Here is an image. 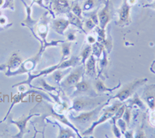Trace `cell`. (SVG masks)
I'll list each match as a JSON object with an SVG mask.
<instances>
[{
	"label": "cell",
	"instance_id": "44",
	"mask_svg": "<svg viewBox=\"0 0 155 138\" xmlns=\"http://www.w3.org/2000/svg\"><path fill=\"white\" fill-rule=\"evenodd\" d=\"M127 2H129V4L131 5H135L137 2V0H127Z\"/></svg>",
	"mask_w": 155,
	"mask_h": 138
},
{
	"label": "cell",
	"instance_id": "27",
	"mask_svg": "<svg viewBox=\"0 0 155 138\" xmlns=\"http://www.w3.org/2000/svg\"><path fill=\"white\" fill-rule=\"evenodd\" d=\"M92 51V48L91 46H87L86 48H85V49L83 50L81 53V64H85V61H87V59L89 58V56L91 55V53Z\"/></svg>",
	"mask_w": 155,
	"mask_h": 138
},
{
	"label": "cell",
	"instance_id": "3",
	"mask_svg": "<svg viewBox=\"0 0 155 138\" xmlns=\"http://www.w3.org/2000/svg\"><path fill=\"white\" fill-rule=\"evenodd\" d=\"M80 61V59L78 57H73L70 58L68 60L64 61H61L59 64H56L54 66H51V67H48V68L44 69V70H42L41 71H40L37 74H31V73H28V78H27V81H22V82H19V83L16 84V85H14L12 87H16L18 86V85H28L30 86H32L31 85V81L34 79V78H39V77H41L42 75H46V74H49L51 73H52L53 71H56L58 69H66L68 67H74L76 64L78 63V61Z\"/></svg>",
	"mask_w": 155,
	"mask_h": 138
},
{
	"label": "cell",
	"instance_id": "13",
	"mask_svg": "<svg viewBox=\"0 0 155 138\" xmlns=\"http://www.w3.org/2000/svg\"><path fill=\"white\" fill-rule=\"evenodd\" d=\"M98 19H99V23L100 25V28L102 30H105L109 22L110 21V13H109V0H107L106 2L104 8L100 10L98 13Z\"/></svg>",
	"mask_w": 155,
	"mask_h": 138
},
{
	"label": "cell",
	"instance_id": "9",
	"mask_svg": "<svg viewBox=\"0 0 155 138\" xmlns=\"http://www.w3.org/2000/svg\"><path fill=\"white\" fill-rule=\"evenodd\" d=\"M132 5H130L127 0H124L119 11V26H128L130 23V9Z\"/></svg>",
	"mask_w": 155,
	"mask_h": 138
},
{
	"label": "cell",
	"instance_id": "12",
	"mask_svg": "<svg viewBox=\"0 0 155 138\" xmlns=\"http://www.w3.org/2000/svg\"><path fill=\"white\" fill-rule=\"evenodd\" d=\"M45 16H46V14L44 15V19L42 18L41 23L37 27V31L38 35L40 36L41 38H42V41H44V43L47 46H49V45H57V44H58V43H63L64 41H54V42H51V44H48V43L46 42V37L48 34V20H46L47 18Z\"/></svg>",
	"mask_w": 155,
	"mask_h": 138
},
{
	"label": "cell",
	"instance_id": "46",
	"mask_svg": "<svg viewBox=\"0 0 155 138\" xmlns=\"http://www.w3.org/2000/svg\"><path fill=\"white\" fill-rule=\"evenodd\" d=\"M4 2H5V0H0V7H2L4 5Z\"/></svg>",
	"mask_w": 155,
	"mask_h": 138
},
{
	"label": "cell",
	"instance_id": "1",
	"mask_svg": "<svg viewBox=\"0 0 155 138\" xmlns=\"http://www.w3.org/2000/svg\"><path fill=\"white\" fill-rule=\"evenodd\" d=\"M109 99H107L106 102L97 106L96 108L90 110V111L81 112V113L78 116H74L73 114H71V113H69L68 119L74 126L78 128V130H85L98 120L101 111L109 103Z\"/></svg>",
	"mask_w": 155,
	"mask_h": 138
},
{
	"label": "cell",
	"instance_id": "33",
	"mask_svg": "<svg viewBox=\"0 0 155 138\" xmlns=\"http://www.w3.org/2000/svg\"><path fill=\"white\" fill-rule=\"evenodd\" d=\"M71 11H72V13L74 14L75 16H78L79 18L81 19V14H82V9L80 7V5L78 4H75V5L71 8Z\"/></svg>",
	"mask_w": 155,
	"mask_h": 138
},
{
	"label": "cell",
	"instance_id": "22",
	"mask_svg": "<svg viewBox=\"0 0 155 138\" xmlns=\"http://www.w3.org/2000/svg\"><path fill=\"white\" fill-rule=\"evenodd\" d=\"M59 126V135L58 137L64 138V137H76V134L74 133V130H71L70 128H63L58 123Z\"/></svg>",
	"mask_w": 155,
	"mask_h": 138
},
{
	"label": "cell",
	"instance_id": "4",
	"mask_svg": "<svg viewBox=\"0 0 155 138\" xmlns=\"http://www.w3.org/2000/svg\"><path fill=\"white\" fill-rule=\"evenodd\" d=\"M47 47H48L47 45H44H44H41V49L39 50V51L37 52V54L35 56H34L33 58H30V59H27L24 62H23L21 65L19 66L16 71H12V72L7 71V72L5 73V75L6 76H14V75L25 74V73H30V71H32L35 68L36 65L39 62L40 59H41L44 50H45Z\"/></svg>",
	"mask_w": 155,
	"mask_h": 138
},
{
	"label": "cell",
	"instance_id": "30",
	"mask_svg": "<svg viewBox=\"0 0 155 138\" xmlns=\"http://www.w3.org/2000/svg\"><path fill=\"white\" fill-rule=\"evenodd\" d=\"M125 109H126V106L123 104L120 107H119L118 110H116V113H115V115L113 116L112 118L114 119L116 121L117 120H119V119L122 118V117H123V115H124V111H125Z\"/></svg>",
	"mask_w": 155,
	"mask_h": 138
},
{
	"label": "cell",
	"instance_id": "16",
	"mask_svg": "<svg viewBox=\"0 0 155 138\" xmlns=\"http://www.w3.org/2000/svg\"><path fill=\"white\" fill-rule=\"evenodd\" d=\"M31 93H41V92H38V91H35V90H29V91H25V92L23 91V92H20L19 94L14 96V97L12 98V104H11L10 108H9V111H8L7 114H6V116L5 117V118H4V120H2V122L7 119L8 115H9V113H10L11 110H12V109L13 108V106H14L15 105L23 101V99H25V98L27 97L28 95H30V94Z\"/></svg>",
	"mask_w": 155,
	"mask_h": 138
},
{
	"label": "cell",
	"instance_id": "35",
	"mask_svg": "<svg viewBox=\"0 0 155 138\" xmlns=\"http://www.w3.org/2000/svg\"><path fill=\"white\" fill-rule=\"evenodd\" d=\"M116 121L114 119L112 118V123H113V133H114V135L116 136V137H121L122 136V133L121 131H120V128L116 125Z\"/></svg>",
	"mask_w": 155,
	"mask_h": 138
},
{
	"label": "cell",
	"instance_id": "37",
	"mask_svg": "<svg viewBox=\"0 0 155 138\" xmlns=\"http://www.w3.org/2000/svg\"><path fill=\"white\" fill-rule=\"evenodd\" d=\"M85 26L88 30H92V29H94L95 27H96V24H95V23H94L91 19H89V20H86Z\"/></svg>",
	"mask_w": 155,
	"mask_h": 138
},
{
	"label": "cell",
	"instance_id": "24",
	"mask_svg": "<svg viewBox=\"0 0 155 138\" xmlns=\"http://www.w3.org/2000/svg\"><path fill=\"white\" fill-rule=\"evenodd\" d=\"M71 46V42H70V41H64L63 44H61V61H64L65 60V58L70 56Z\"/></svg>",
	"mask_w": 155,
	"mask_h": 138
},
{
	"label": "cell",
	"instance_id": "8",
	"mask_svg": "<svg viewBox=\"0 0 155 138\" xmlns=\"http://www.w3.org/2000/svg\"><path fill=\"white\" fill-rule=\"evenodd\" d=\"M74 90L73 96H99V94L97 93L96 91L94 89V86L92 87L88 80L83 78L81 81H79L74 86Z\"/></svg>",
	"mask_w": 155,
	"mask_h": 138
},
{
	"label": "cell",
	"instance_id": "7",
	"mask_svg": "<svg viewBox=\"0 0 155 138\" xmlns=\"http://www.w3.org/2000/svg\"><path fill=\"white\" fill-rule=\"evenodd\" d=\"M122 105H123L122 102H116V103L113 105H112L110 107H108L106 110H104V112H103L102 115L99 118H98V120H97L95 122H94L91 125V126H90L89 128L85 130V132H83L82 136H88V135L92 134L95 128L98 125H99V124L103 123L107 121L109 119H112V117H113V116L115 115V113H116V110H118L119 107H120Z\"/></svg>",
	"mask_w": 155,
	"mask_h": 138
},
{
	"label": "cell",
	"instance_id": "29",
	"mask_svg": "<svg viewBox=\"0 0 155 138\" xmlns=\"http://www.w3.org/2000/svg\"><path fill=\"white\" fill-rule=\"evenodd\" d=\"M131 119V107L128 106L127 107L126 106L125 111L124 113V115H123V120L126 122V123L127 124V126L130 125V122Z\"/></svg>",
	"mask_w": 155,
	"mask_h": 138
},
{
	"label": "cell",
	"instance_id": "21",
	"mask_svg": "<svg viewBox=\"0 0 155 138\" xmlns=\"http://www.w3.org/2000/svg\"><path fill=\"white\" fill-rule=\"evenodd\" d=\"M129 106L132 108L134 106H138L140 110H146V106L143 103V102L140 99L139 96L137 93H134V97L132 99H129Z\"/></svg>",
	"mask_w": 155,
	"mask_h": 138
},
{
	"label": "cell",
	"instance_id": "20",
	"mask_svg": "<svg viewBox=\"0 0 155 138\" xmlns=\"http://www.w3.org/2000/svg\"><path fill=\"white\" fill-rule=\"evenodd\" d=\"M54 7V10L57 12L63 13V12H68L69 8L68 0H55Z\"/></svg>",
	"mask_w": 155,
	"mask_h": 138
},
{
	"label": "cell",
	"instance_id": "2",
	"mask_svg": "<svg viewBox=\"0 0 155 138\" xmlns=\"http://www.w3.org/2000/svg\"><path fill=\"white\" fill-rule=\"evenodd\" d=\"M98 96H78L73 99L72 104L71 106L70 111L74 112H86L96 108L97 106L106 102L107 99L104 98H97Z\"/></svg>",
	"mask_w": 155,
	"mask_h": 138
},
{
	"label": "cell",
	"instance_id": "23",
	"mask_svg": "<svg viewBox=\"0 0 155 138\" xmlns=\"http://www.w3.org/2000/svg\"><path fill=\"white\" fill-rule=\"evenodd\" d=\"M61 70H62V69H58L56 71H53V74H52V78L54 80L55 82L58 84H60L61 81L64 78L67 73L70 71L71 68H68L66 71H61Z\"/></svg>",
	"mask_w": 155,
	"mask_h": 138
},
{
	"label": "cell",
	"instance_id": "15",
	"mask_svg": "<svg viewBox=\"0 0 155 138\" xmlns=\"http://www.w3.org/2000/svg\"><path fill=\"white\" fill-rule=\"evenodd\" d=\"M70 24L71 23L68 20H66V19H64V18H60V19L53 20L52 27L58 34L64 35L65 30H67V28Z\"/></svg>",
	"mask_w": 155,
	"mask_h": 138
},
{
	"label": "cell",
	"instance_id": "5",
	"mask_svg": "<svg viewBox=\"0 0 155 138\" xmlns=\"http://www.w3.org/2000/svg\"><path fill=\"white\" fill-rule=\"evenodd\" d=\"M85 74V66L81 65L73 70L68 76L64 77L59 85L65 92H70Z\"/></svg>",
	"mask_w": 155,
	"mask_h": 138
},
{
	"label": "cell",
	"instance_id": "43",
	"mask_svg": "<svg viewBox=\"0 0 155 138\" xmlns=\"http://www.w3.org/2000/svg\"><path fill=\"white\" fill-rule=\"evenodd\" d=\"M150 71H151L152 73L155 74V60L153 61V63H152L151 65H150Z\"/></svg>",
	"mask_w": 155,
	"mask_h": 138
},
{
	"label": "cell",
	"instance_id": "31",
	"mask_svg": "<svg viewBox=\"0 0 155 138\" xmlns=\"http://www.w3.org/2000/svg\"><path fill=\"white\" fill-rule=\"evenodd\" d=\"M116 123H117V125H118V127L120 128V131H121L122 134H124L126 131L127 130V124L126 123L125 121L124 120H122L121 118L119 119L116 120Z\"/></svg>",
	"mask_w": 155,
	"mask_h": 138
},
{
	"label": "cell",
	"instance_id": "39",
	"mask_svg": "<svg viewBox=\"0 0 155 138\" xmlns=\"http://www.w3.org/2000/svg\"><path fill=\"white\" fill-rule=\"evenodd\" d=\"M87 41H88V44H93L95 42H97V39L95 37H93V36L89 35L87 37Z\"/></svg>",
	"mask_w": 155,
	"mask_h": 138
},
{
	"label": "cell",
	"instance_id": "41",
	"mask_svg": "<svg viewBox=\"0 0 155 138\" xmlns=\"http://www.w3.org/2000/svg\"><path fill=\"white\" fill-rule=\"evenodd\" d=\"M124 135L125 136V137H134V131L127 130Z\"/></svg>",
	"mask_w": 155,
	"mask_h": 138
},
{
	"label": "cell",
	"instance_id": "6",
	"mask_svg": "<svg viewBox=\"0 0 155 138\" xmlns=\"http://www.w3.org/2000/svg\"><path fill=\"white\" fill-rule=\"evenodd\" d=\"M147 81V78H138V79L134 80L130 83L124 85L113 98L118 99L120 102L126 101L135 93L136 90L138 88H140L141 85H144Z\"/></svg>",
	"mask_w": 155,
	"mask_h": 138
},
{
	"label": "cell",
	"instance_id": "14",
	"mask_svg": "<svg viewBox=\"0 0 155 138\" xmlns=\"http://www.w3.org/2000/svg\"><path fill=\"white\" fill-rule=\"evenodd\" d=\"M85 64V74L86 76L88 78H94L96 76V60L93 54L90 55Z\"/></svg>",
	"mask_w": 155,
	"mask_h": 138
},
{
	"label": "cell",
	"instance_id": "26",
	"mask_svg": "<svg viewBox=\"0 0 155 138\" xmlns=\"http://www.w3.org/2000/svg\"><path fill=\"white\" fill-rule=\"evenodd\" d=\"M37 83L40 84L41 86L43 87V88H44L45 90L48 91V92H54V93H58V92H57L56 88H54V87L53 86H51L46 81H44V79L40 78V77H39V78H37Z\"/></svg>",
	"mask_w": 155,
	"mask_h": 138
},
{
	"label": "cell",
	"instance_id": "32",
	"mask_svg": "<svg viewBox=\"0 0 155 138\" xmlns=\"http://www.w3.org/2000/svg\"><path fill=\"white\" fill-rule=\"evenodd\" d=\"M95 5V0H86L83 5L82 10L84 11H89L94 7Z\"/></svg>",
	"mask_w": 155,
	"mask_h": 138
},
{
	"label": "cell",
	"instance_id": "18",
	"mask_svg": "<svg viewBox=\"0 0 155 138\" xmlns=\"http://www.w3.org/2000/svg\"><path fill=\"white\" fill-rule=\"evenodd\" d=\"M22 63H23V62H22V59L19 58V55L16 53L12 54V56H11L10 58H9V62H8L7 71L12 72V71H16V69L21 65Z\"/></svg>",
	"mask_w": 155,
	"mask_h": 138
},
{
	"label": "cell",
	"instance_id": "36",
	"mask_svg": "<svg viewBox=\"0 0 155 138\" xmlns=\"http://www.w3.org/2000/svg\"><path fill=\"white\" fill-rule=\"evenodd\" d=\"M149 123L152 126L155 127V109L152 110L150 113H149V118H148Z\"/></svg>",
	"mask_w": 155,
	"mask_h": 138
},
{
	"label": "cell",
	"instance_id": "28",
	"mask_svg": "<svg viewBox=\"0 0 155 138\" xmlns=\"http://www.w3.org/2000/svg\"><path fill=\"white\" fill-rule=\"evenodd\" d=\"M104 50V47L103 44H100V43L95 42L94 44L93 47H92V51H93V55H95V57L99 58L100 57L101 54H102V51Z\"/></svg>",
	"mask_w": 155,
	"mask_h": 138
},
{
	"label": "cell",
	"instance_id": "17",
	"mask_svg": "<svg viewBox=\"0 0 155 138\" xmlns=\"http://www.w3.org/2000/svg\"><path fill=\"white\" fill-rule=\"evenodd\" d=\"M23 2L24 3L25 7H26V18H25V20L22 22V26H26L28 28H30V30L33 31L34 30V27L37 23V21L32 19V7L31 5H28L26 4V2H24L23 1Z\"/></svg>",
	"mask_w": 155,
	"mask_h": 138
},
{
	"label": "cell",
	"instance_id": "40",
	"mask_svg": "<svg viewBox=\"0 0 155 138\" xmlns=\"http://www.w3.org/2000/svg\"><path fill=\"white\" fill-rule=\"evenodd\" d=\"M6 23H7V19L5 16H0V27H4Z\"/></svg>",
	"mask_w": 155,
	"mask_h": 138
},
{
	"label": "cell",
	"instance_id": "11",
	"mask_svg": "<svg viewBox=\"0 0 155 138\" xmlns=\"http://www.w3.org/2000/svg\"><path fill=\"white\" fill-rule=\"evenodd\" d=\"M143 99L150 110L155 109V84L147 85L145 87L142 95Z\"/></svg>",
	"mask_w": 155,
	"mask_h": 138
},
{
	"label": "cell",
	"instance_id": "19",
	"mask_svg": "<svg viewBox=\"0 0 155 138\" xmlns=\"http://www.w3.org/2000/svg\"><path fill=\"white\" fill-rule=\"evenodd\" d=\"M120 85V83H119V85L117 87H115L113 89H109V88H107V87L104 85V83H103L101 80H96V81H95V83H94V89L96 91L97 93L102 94L106 93V92H112L113 90L117 89Z\"/></svg>",
	"mask_w": 155,
	"mask_h": 138
},
{
	"label": "cell",
	"instance_id": "45",
	"mask_svg": "<svg viewBox=\"0 0 155 138\" xmlns=\"http://www.w3.org/2000/svg\"><path fill=\"white\" fill-rule=\"evenodd\" d=\"M7 67L6 64H0V71H4Z\"/></svg>",
	"mask_w": 155,
	"mask_h": 138
},
{
	"label": "cell",
	"instance_id": "38",
	"mask_svg": "<svg viewBox=\"0 0 155 138\" xmlns=\"http://www.w3.org/2000/svg\"><path fill=\"white\" fill-rule=\"evenodd\" d=\"M68 41H70V42H71V41H75L76 37H75V34H74V32H69L68 34Z\"/></svg>",
	"mask_w": 155,
	"mask_h": 138
},
{
	"label": "cell",
	"instance_id": "47",
	"mask_svg": "<svg viewBox=\"0 0 155 138\" xmlns=\"http://www.w3.org/2000/svg\"><path fill=\"white\" fill-rule=\"evenodd\" d=\"M4 29H5V27H0V31H1V30H4Z\"/></svg>",
	"mask_w": 155,
	"mask_h": 138
},
{
	"label": "cell",
	"instance_id": "34",
	"mask_svg": "<svg viewBox=\"0 0 155 138\" xmlns=\"http://www.w3.org/2000/svg\"><path fill=\"white\" fill-rule=\"evenodd\" d=\"M102 54H103V58H102V59L100 61V62H99V64H100V65H99V69H100V71H102V69H103V67H105L108 64L107 54H106V51H105L104 50H103V51H102Z\"/></svg>",
	"mask_w": 155,
	"mask_h": 138
},
{
	"label": "cell",
	"instance_id": "10",
	"mask_svg": "<svg viewBox=\"0 0 155 138\" xmlns=\"http://www.w3.org/2000/svg\"><path fill=\"white\" fill-rule=\"evenodd\" d=\"M39 115H40L39 113L34 114L33 113H31V112H30V115L27 116V117H23V118H21L20 120H16V121L12 120V119H9V122L12 123H13V124H15L16 126H18V128H19V133L13 136H14V137H23V136H24L25 133H28L29 130H27V122L30 120L32 117H35V116H39Z\"/></svg>",
	"mask_w": 155,
	"mask_h": 138
},
{
	"label": "cell",
	"instance_id": "42",
	"mask_svg": "<svg viewBox=\"0 0 155 138\" xmlns=\"http://www.w3.org/2000/svg\"><path fill=\"white\" fill-rule=\"evenodd\" d=\"M143 7L150 8V9H155V0H154V1H153L151 3H148V4H146V5H143Z\"/></svg>",
	"mask_w": 155,
	"mask_h": 138
},
{
	"label": "cell",
	"instance_id": "25",
	"mask_svg": "<svg viewBox=\"0 0 155 138\" xmlns=\"http://www.w3.org/2000/svg\"><path fill=\"white\" fill-rule=\"evenodd\" d=\"M68 20L69 22H70V23L74 25V26L78 27L79 29H81V30H84L82 28L83 23L81 20V18H79L78 16L73 14L72 12H68Z\"/></svg>",
	"mask_w": 155,
	"mask_h": 138
}]
</instances>
